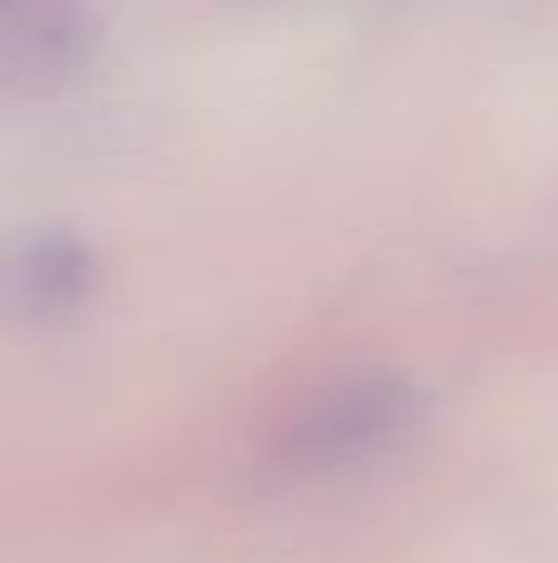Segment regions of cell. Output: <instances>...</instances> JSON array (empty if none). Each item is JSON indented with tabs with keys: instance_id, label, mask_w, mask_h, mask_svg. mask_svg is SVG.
<instances>
[{
	"instance_id": "cell-1",
	"label": "cell",
	"mask_w": 558,
	"mask_h": 563,
	"mask_svg": "<svg viewBox=\"0 0 558 563\" xmlns=\"http://www.w3.org/2000/svg\"><path fill=\"white\" fill-rule=\"evenodd\" d=\"M421 420V390L405 376L371 371L312 390L282 426L277 460L292 475H336L395 450Z\"/></svg>"
},
{
	"instance_id": "cell-2",
	"label": "cell",
	"mask_w": 558,
	"mask_h": 563,
	"mask_svg": "<svg viewBox=\"0 0 558 563\" xmlns=\"http://www.w3.org/2000/svg\"><path fill=\"white\" fill-rule=\"evenodd\" d=\"M94 282V253L75 238L0 243V321H59L85 307Z\"/></svg>"
}]
</instances>
